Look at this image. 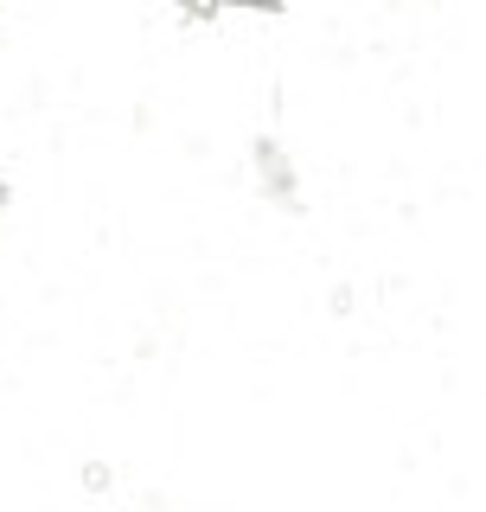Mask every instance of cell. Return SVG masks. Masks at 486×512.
Returning a JSON list of instances; mask_svg holds the SVG:
<instances>
[{"label":"cell","instance_id":"cell-1","mask_svg":"<svg viewBox=\"0 0 486 512\" xmlns=\"http://www.w3.org/2000/svg\"><path fill=\"white\" fill-rule=\"evenodd\" d=\"M256 180H263L275 199H295V180H288V160H282V141H256Z\"/></svg>","mask_w":486,"mask_h":512},{"label":"cell","instance_id":"cell-3","mask_svg":"<svg viewBox=\"0 0 486 512\" xmlns=\"http://www.w3.org/2000/svg\"><path fill=\"white\" fill-rule=\"evenodd\" d=\"M7 205H13V192H7V186H0V212H7Z\"/></svg>","mask_w":486,"mask_h":512},{"label":"cell","instance_id":"cell-2","mask_svg":"<svg viewBox=\"0 0 486 512\" xmlns=\"http://www.w3.org/2000/svg\"><path fill=\"white\" fill-rule=\"evenodd\" d=\"M186 13H199V20H212L218 7H275V0H180Z\"/></svg>","mask_w":486,"mask_h":512}]
</instances>
